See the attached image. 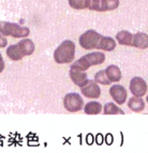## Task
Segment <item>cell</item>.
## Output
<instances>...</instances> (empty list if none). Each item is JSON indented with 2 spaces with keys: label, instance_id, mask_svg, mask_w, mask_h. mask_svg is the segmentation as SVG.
I'll list each match as a JSON object with an SVG mask.
<instances>
[{
  "label": "cell",
  "instance_id": "obj_1",
  "mask_svg": "<svg viewBox=\"0 0 148 153\" xmlns=\"http://www.w3.org/2000/svg\"><path fill=\"white\" fill-rule=\"evenodd\" d=\"M79 45L84 49H99L112 51L116 47V41L111 36H104L93 29L87 30L78 39Z\"/></svg>",
  "mask_w": 148,
  "mask_h": 153
},
{
  "label": "cell",
  "instance_id": "obj_2",
  "mask_svg": "<svg viewBox=\"0 0 148 153\" xmlns=\"http://www.w3.org/2000/svg\"><path fill=\"white\" fill-rule=\"evenodd\" d=\"M105 61V55L102 51H93L90 54L81 57L78 60L73 62L70 69H75L78 71H87L90 66L99 65Z\"/></svg>",
  "mask_w": 148,
  "mask_h": 153
},
{
  "label": "cell",
  "instance_id": "obj_3",
  "mask_svg": "<svg viewBox=\"0 0 148 153\" xmlns=\"http://www.w3.org/2000/svg\"><path fill=\"white\" fill-rule=\"evenodd\" d=\"M75 57V44L70 40H66L54 51V60L58 64L70 63Z\"/></svg>",
  "mask_w": 148,
  "mask_h": 153
},
{
  "label": "cell",
  "instance_id": "obj_4",
  "mask_svg": "<svg viewBox=\"0 0 148 153\" xmlns=\"http://www.w3.org/2000/svg\"><path fill=\"white\" fill-rule=\"evenodd\" d=\"M0 33L4 36H12L15 39L27 38L30 33V29L16 23L0 22Z\"/></svg>",
  "mask_w": 148,
  "mask_h": 153
},
{
  "label": "cell",
  "instance_id": "obj_5",
  "mask_svg": "<svg viewBox=\"0 0 148 153\" xmlns=\"http://www.w3.org/2000/svg\"><path fill=\"white\" fill-rule=\"evenodd\" d=\"M64 106L68 111L70 112H76L79 111L84 106V101L82 97L76 93V92H72L66 94L64 99Z\"/></svg>",
  "mask_w": 148,
  "mask_h": 153
},
{
  "label": "cell",
  "instance_id": "obj_6",
  "mask_svg": "<svg viewBox=\"0 0 148 153\" xmlns=\"http://www.w3.org/2000/svg\"><path fill=\"white\" fill-rule=\"evenodd\" d=\"M119 7V0H89L88 10L97 12L113 11Z\"/></svg>",
  "mask_w": 148,
  "mask_h": 153
},
{
  "label": "cell",
  "instance_id": "obj_7",
  "mask_svg": "<svg viewBox=\"0 0 148 153\" xmlns=\"http://www.w3.org/2000/svg\"><path fill=\"white\" fill-rule=\"evenodd\" d=\"M130 91L134 97H143L147 93V84L142 77H133L130 80Z\"/></svg>",
  "mask_w": 148,
  "mask_h": 153
},
{
  "label": "cell",
  "instance_id": "obj_8",
  "mask_svg": "<svg viewBox=\"0 0 148 153\" xmlns=\"http://www.w3.org/2000/svg\"><path fill=\"white\" fill-rule=\"evenodd\" d=\"M81 92L82 94H84V97L88 99H98L101 95V89L98 82H96L95 80H90V79H88L86 84L83 87H81Z\"/></svg>",
  "mask_w": 148,
  "mask_h": 153
},
{
  "label": "cell",
  "instance_id": "obj_9",
  "mask_svg": "<svg viewBox=\"0 0 148 153\" xmlns=\"http://www.w3.org/2000/svg\"><path fill=\"white\" fill-rule=\"evenodd\" d=\"M110 94L117 104L123 105L127 100V90L121 85H114L110 88Z\"/></svg>",
  "mask_w": 148,
  "mask_h": 153
},
{
  "label": "cell",
  "instance_id": "obj_10",
  "mask_svg": "<svg viewBox=\"0 0 148 153\" xmlns=\"http://www.w3.org/2000/svg\"><path fill=\"white\" fill-rule=\"evenodd\" d=\"M70 78L74 84L78 86V87H83L87 82L88 78H87L86 71H78L75 69H70Z\"/></svg>",
  "mask_w": 148,
  "mask_h": 153
},
{
  "label": "cell",
  "instance_id": "obj_11",
  "mask_svg": "<svg viewBox=\"0 0 148 153\" xmlns=\"http://www.w3.org/2000/svg\"><path fill=\"white\" fill-rule=\"evenodd\" d=\"M132 46L140 49L148 48V34L144 32H138L133 36Z\"/></svg>",
  "mask_w": 148,
  "mask_h": 153
},
{
  "label": "cell",
  "instance_id": "obj_12",
  "mask_svg": "<svg viewBox=\"0 0 148 153\" xmlns=\"http://www.w3.org/2000/svg\"><path fill=\"white\" fill-rule=\"evenodd\" d=\"M17 45L19 46V48H21L22 53H23L25 57L32 55L34 49H36V46H34V43L32 42V40L27 38L22 39L21 41L17 43Z\"/></svg>",
  "mask_w": 148,
  "mask_h": 153
},
{
  "label": "cell",
  "instance_id": "obj_13",
  "mask_svg": "<svg viewBox=\"0 0 148 153\" xmlns=\"http://www.w3.org/2000/svg\"><path fill=\"white\" fill-rule=\"evenodd\" d=\"M105 74L111 82H117L121 79V71L117 65H108L105 69Z\"/></svg>",
  "mask_w": 148,
  "mask_h": 153
},
{
  "label": "cell",
  "instance_id": "obj_14",
  "mask_svg": "<svg viewBox=\"0 0 148 153\" xmlns=\"http://www.w3.org/2000/svg\"><path fill=\"white\" fill-rule=\"evenodd\" d=\"M116 40H117V42L120 45L132 46L133 34L127 30H121L116 34Z\"/></svg>",
  "mask_w": 148,
  "mask_h": 153
},
{
  "label": "cell",
  "instance_id": "obj_15",
  "mask_svg": "<svg viewBox=\"0 0 148 153\" xmlns=\"http://www.w3.org/2000/svg\"><path fill=\"white\" fill-rule=\"evenodd\" d=\"M7 56H8L11 60H13V61H19V60H22V59L25 57L17 44L9 46L8 48H7Z\"/></svg>",
  "mask_w": 148,
  "mask_h": 153
},
{
  "label": "cell",
  "instance_id": "obj_16",
  "mask_svg": "<svg viewBox=\"0 0 148 153\" xmlns=\"http://www.w3.org/2000/svg\"><path fill=\"white\" fill-rule=\"evenodd\" d=\"M128 107L130 108L132 111L141 112L145 108V102L142 100V97H132L128 101Z\"/></svg>",
  "mask_w": 148,
  "mask_h": 153
},
{
  "label": "cell",
  "instance_id": "obj_17",
  "mask_svg": "<svg viewBox=\"0 0 148 153\" xmlns=\"http://www.w3.org/2000/svg\"><path fill=\"white\" fill-rule=\"evenodd\" d=\"M84 111L86 115H98L102 111V105L99 102L92 101V102L87 103L84 107Z\"/></svg>",
  "mask_w": 148,
  "mask_h": 153
},
{
  "label": "cell",
  "instance_id": "obj_18",
  "mask_svg": "<svg viewBox=\"0 0 148 153\" xmlns=\"http://www.w3.org/2000/svg\"><path fill=\"white\" fill-rule=\"evenodd\" d=\"M103 112L105 115H125V111L114 103H106L104 105V111Z\"/></svg>",
  "mask_w": 148,
  "mask_h": 153
},
{
  "label": "cell",
  "instance_id": "obj_19",
  "mask_svg": "<svg viewBox=\"0 0 148 153\" xmlns=\"http://www.w3.org/2000/svg\"><path fill=\"white\" fill-rule=\"evenodd\" d=\"M69 4L72 9L75 10H84L88 9L89 0H69Z\"/></svg>",
  "mask_w": 148,
  "mask_h": 153
},
{
  "label": "cell",
  "instance_id": "obj_20",
  "mask_svg": "<svg viewBox=\"0 0 148 153\" xmlns=\"http://www.w3.org/2000/svg\"><path fill=\"white\" fill-rule=\"evenodd\" d=\"M96 82H98V84L100 85H105V86H110L111 85V82L110 79L107 78L106 74H105V71H99L96 73L95 75V79H93Z\"/></svg>",
  "mask_w": 148,
  "mask_h": 153
},
{
  "label": "cell",
  "instance_id": "obj_21",
  "mask_svg": "<svg viewBox=\"0 0 148 153\" xmlns=\"http://www.w3.org/2000/svg\"><path fill=\"white\" fill-rule=\"evenodd\" d=\"M7 45H8V40H7V38H5L4 36H2V34L0 33V48L5 47Z\"/></svg>",
  "mask_w": 148,
  "mask_h": 153
},
{
  "label": "cell",
  "instance_id": "obj_22",
  "mask_svg": "<svg viewBox=\"0 0 148 153\" xmlns=\"http://www.w3.org/2000/svg\"><path fill=\"white\" fill-rule=\"evenodd\" d=\"M4 70V61H3V58H2V55L0 53V73Z\"/></svg>",
  "mask_w": 148,
  "mask_h": 153
},
{
  "label": "cell",
  "instance_id": "obj_23",
  "mask_svg": "<svg viewBox=\"0 0 148 153\" xmlns=\"http://www.w3.org/2000/svg\"><path fill=\"white\" fill-rule=\"evenodd\" d=\"M146 101H147V103H148V95H147V97H146Z\"/></svg>",
  "mask_w": 148,
  "mask_h": 153
}]
</instances>
